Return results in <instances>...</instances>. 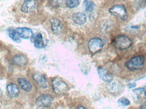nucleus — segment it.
I'll return each instance as SVG.
<instances>
[{
	"instance_id": "nucleus-1",
	"label": "nucleus",
	"mask_w": 146,
	"mask_h": 109,
	"mask_svg": "<svg viewBox=\"0 0 146 109\" xmlns=\"http://www.w3.org/2000/svg\"><path fill=\"white\" fill-rule=\"evenodd\" d=\"M112 44L117 49L123 50L130 48L133 45V42L127 36L121 34L114 38Z\"/></svg>"
},
{
	"instance_id": "nucleus-2",
	"label": "nucleus",
	"mask_w": 146,
	"mask_h": 109,
	"mask_svg": "<svg viewBox=\"0 0 146 109\" xmlns=\"http://www.w3.org/2000/svg\"><path fill=\"white\" fill-rule=\"evenodd\" d=\"M145 63V58L143 56H137L131 58L125 63L127 68L130 70H140L143 68Z\"/></svg>"
},
{
	"instance_id": "nucleus-3",
	"label": "nucleus",
	"mask_w": 146,
	"mask_h": 109,
	"mask_svg": "<svg viewBox=\"0 0 146 109\" xmlns=\"http://www.w3.org/2000/svg\"><path fill=\"white\" fill-rule=\"evenodd\" d=\"M52 85L53 91L58 95L64 94L68 90L67 84L59 78H54L52 80Z\"/></svg>"
},
{
	"instance_id": "nucleus-4",
	"label": "nucleus",
	"mask_w": 146,
	"mask_h": 109,
	"mask_svg": "<svg viewBox=\"0 0 146 109\" xmlns=\"http://www.w3.org/2000/svg\"><path fill=\"white\" fill-rule=\"evenodd\" d=\"M109 12L112 15L120 18L125 21L127 18V9L123 4H116L112 6L109 9Z\"/></svg>"
},
{
	"instance_id": "nucleus-5",
	"label": "nucleus",
	"mask_w": 146,
	"mask_h": 109,
	"mask_svg": "<svg viewBox=\"0 0 146 109\" xmlns=\"http://www.w3.org/2000/svg\"><path fill=\"white\" fill-rule=\"evenodd\" d=\"M104 46V43L100 38H94L90 39L88 42V48L92 54H96L101 51Z\"/></svg>"
},
{
	"instance_id": "nucleus-6",
	"label": "nucleus",
	"mask_w": 146,
	"mask_h": 109,
	"mask_svg": "<svg viewBox=\"0 0 146 109\" xmlns=\"http://www.w3.org/2000/svg\"><path fill=\"white\" fill-rule=\"evenodd\" d=\"M53 97L49 94H43L38 97L36 101L37 105L39 107L48 108L52 104Z\"/></svg>"
},
{
	"instance_id": "nucleus-7",
	"label": "nucleus",
	"mask_w": 146,
	"mask_h": 109,
	"mask_svg": "<svg viewBox=\"0 0 146 109\" xmlns=\"http://www.w3.org/2000/svg\"><path fill=\"white\" fill-rule=\"evenodd\" d=\"M37 7L38 2L36 0H28L22 4L21 10L23 13H28L34 11Z\"/></svg>"
},
{
	"instance_id": "nucleus-8",
	"label": "nucleus",
	"mask_w": 146,
	"mask_h": 109,
	"mask_svg": "<svg viewBox=\"0 0 146 109\" xmlns=\"http://www.w3.org/2000/svg\"><path fill=\"white\" fill-rule=\"evenodd\" d=\"M15 31L19 37L23 39H29L31 38L33 36L32 30L27 27L17 28Z\"/></svg>"
},
{
	"instance_id": "nucleus-9",
	"label": "nucleus",
	"mask_w": 146,
	"mask_h": 109,
	"mask_svg": "<svg viewBox=\"0 0 146 109\" xmlns=\"http://www.w3.org/2000/svg\"><path fill=\"white\" fill-rule=\"evenodd\" d=\"M7 93L8 96L10 98H16L20 94L19 87L14 84H10L7 87Z\"/></svg>"
},
{
	"instance_id": "nucleus-10",
	"label": "nucleus",
	"mask_w": 146,
	"mask_h": 109,
	"mask_svg": "<svg viewBox=\"0 0 146 109\" xmlns=\"http://www.w3.org/2000/svg\"><path fill=\"white\" fill-rule=\"evenodd\" d=\"M98 73L100 78L106 82H111L112 81L113 76L106 69L102 68L98 69Z\"/></svg>"
},
{
	"instance_id": "nucleus-11",
	"label": "nucleus",
	"mask_w": 146,
	"mask_h": 109,
	"mask_svg": "<svg viewBox=\"0 0 146 109\" xmlns=\"http://www.w3.org/2000/svg\"><path fill=\"white\" fill-rule=\"evenodd\" d=\"M33 79L39 86L45 89L48 87V82L45 76L43 75L37 73L33 75Z\"/></svg>"
},
{
	"instance_id": "nucleus-12",
	"label": "nucleus",
	"mask_w": 146,
	"mask_h": 109,
	"mask_svg": "<svg viewBox=\"0 0 146 109\" xmlns=\"http://www.w3.org/2000/svg\"><path fill=\"white\" fill-rule=\"evenodd\" d=\"M73 21L76 24L82 25L86 22L87 16L85 14L82 13H77L72 16Z\"/></svg>"
},
{
	"instance_id": "nucleus-13",
	"label": "nucleus",
	"mask_w": 146,
	"mask_h": 109,
	"mask_svg": "<svg viewBox=\"0 0 146 109\" xmlns=\"http://www.w3.org/2000/svg\"><path fill=\"white\" fill-rule=\"evenodd\" d=\"M27 58L23 55H16L12 60V63L16 66H24L27 63Z\"/></svg>"
},
{
	"instance_id": "nucleus-14",
	"label": "nucleus",
	"mask_w": 146,
	"mask_h": 109,
	"mask_svg": "<svg viewBox=\"0 0 146 109\" xmlns=\"http://www.w3.org/2000/svg\"><path fill=\"white\" fill-rule=\"evenodd\" d=\"M31 38H32V42L34 43V46L37 48H43L45 47L42 34L38 33L34 38L32 37Z\"/></svg>"
},
{
	"instance_id": "nucleus-15",
	"label": "nucleus",
	"mask_w": 146,
	"mask_h": 109,
	"mask_svg": "<svg viewBox=\"0 0 146 109\" xmlns=\"http://www.w3.org/2000/svg\"><path fill=\"white\" fill-rule=\"evenodd\" d=\"M18 83L19 85L22 90L27 92L31 91L32 86L29 81L25 78H19L18 79Z\"/></svg>"
},
{
	"instance_id": "nucleus-16",
	"label": "nucleus",
	"mask_w": 146,
	"mask_h": 109,
	"mask_svg": "<svg viewBox=\"0 0 146 109\" xmlns=\"http://www.w3.org/2000/svg\"><path fill=\"white\" fill-rule=\"evenodd\" d=\"M51 30L55 34H59L61 31L62 26L60 22L56 18H52L50 20Z\"/></svg>"
},
{
	"instance_id": "nucleus-17",
	"label": "nucleus",
	"mask_w": 146,
	"mask_h": 109,
	"mask_svg": "<svg viewBox=\"0 0 146 109\" xmlns=\"http://www.w3.org/2000/svg\"><path fill=\"white\" fill-rule=\"evenodd\" d=\"M9 35L11 39L15 42L20 43L21 42L20 38L16 32V31L13 30H10L9 31Z\"/></svg>"
},
{
	"instance_id": "nucleus-18",
	"label": "nucleus",
	"mask_w": 146,
	"mask_h": 109,
	"mask_svg": "<svg viewBox=\"0 0 146 109\" xmlns=\"http://www.w3.org/2000/svg\"><path fill=\"white\" fill-rule=\"evenodd\" d=\"M84 4L86 11L89 13L92 12L95 6L92 0H84Z\"/></svg>"
},
{
	"instance_id": "nucleus-19",
	"label": "nucleus",
	"mask_w": 146,
	"mask_h": 109,
	"mask_svg": "<svg viewBox=\"0 0 146 109\" xmlns=\"http://www.w3.org/2000/svg\"><path fill=\"white\" fill-rule=\"evenodd\" d=\"M133 91L135 93L138 97H146V87L134 89L133 90Z\"/></svg>"
},
{
	"instance_id": "nucleus-20",
	"label": "nucleus",
	"mask_w": 146,
	"mask_h": 109,
	"mask_svg": "<svg viewBox=\"0 0 146 109\" xmlns=\"http://www.w3.org/2000/svg\"><path fill=\"white\" fill-rule=\"evenodd\" d=\"M80 4V0H66V4L69 8H74Z\"/></svg>"
},
{
	"instance_id": "nucleus-21",
	"label": "nucleus",
	"mask_w": 146,
	"mask_h": 109,
	"mask_svg": "<svg viewBox=\"0 0 146 109\" xmlns=\"http://www.w3.org/2000/svg\"><path fill=\"white\" fill-rule=\"evenodd\" d=\"M118 103L122 105L126 106H128L130 104V102L129 100L125 97L121 98L118 100Z\"/></svg>"
},
{
	"instance_id": "nucleus-22",
	"label": "nucleus",
	"mask_w": 146,
	"mask_h": 109,
	"mask_svg": "<svg viewBox=\"0 0 146 109\" xmlns=\"http://www.w3.org/2000/svg\"><path fill=\"white\" fill-rule=\"evenodd\" d=\"M61 0H53L52 1V2L51 3V4H52V6L54 7H58L59 6V4L60 3Z\"/></svg>"
},
{
	"instance_id": "nucleus-23",
	"label": "nucleus",
	"mask_w": 146,
	"mask_h": 109,
	"mask_svg": "<svg viewBox=\"0 0 146 109\" xmlns=\"http://www.w3.org/2000/svg\"><path fill=\"white\" fill-rule=\"evenodd\" d=\"M136 86V84L135 82H133V83H130L128 85L129 88L131 89V88H134Z\"/></svg>"
},
{
	"instance_id": "nucleus-24",
	"label": "nucleus",
	"mask_w": 146,
	"mask_h": 109,
	"mask_svg": "<svg viewBox=\"0 0 146 109\" xmlns=\"http://www.w3.org/2000/svg\"><path fill=\"white\" fill-rule=\"evenodd\" d=\"M139 108L141 109H146V101L140 106Z\"/></svg>"
},
{
	"instance_id": "nucleus-25",
	"label": "nucleus",
	"mask_w": 146,
	"mask_h": 109,
	"mask_svg": "<svg viewBox=\"0 0 146 109\" xmlns=\"http://www.w3.org/2000/svg\"><path fill=\"white\" fill-rule=\"evenodd\" d=\"M76 109H86V108H84L83 106H81V105H79L78 106Z\"/></svg>"
},
{
	"instance_id": "nucleus-26",
	"label": "nucleus",
	"mask_w": 146,
	"mask_h": 109,
	"mask_svg": "<svg viewBox=\"0 0 146 109\" xmlns=\"http://www.w3.org/2000/svg\"><path fill=\"white\" fill-rule=\"evenodd\" d=\"M2 95V92L1 91V89H0V98H1V96Z\"/></svg>"
},
{
	"instance_id": "nucleus-27",
	"label": "nucleus",
	"mask_w": 146,
	"mask_h": 109,
	"mask_svg": "<svg viewBox=\"0 0 146 109\" xmlns=\"http://www.w3.org/2000/svg\"><path fill=\"white\" fill-rule=\"evenodd\" d=\"M145 17H146V15H145Z\"/></svg>"
}]
</instances>
